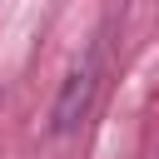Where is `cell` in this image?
<instances>
[{
    "label": "cell",
    "instance_id": "1",
    "mask_svg": "<svg viewBox=\"0 0 159 159\" xmlns=\"http://www.w3.org/2000/svg\"><path fill=\"white\" fill-rule=\"evenodd\" d=\"M94 89H99V50H89V55L65 75V89H60V99H55V109H50V129H55V134H70V129L89 114Z\"/></svg>",
    "mask_w": 159,
    "mask_h": 159
}]
</instances>
